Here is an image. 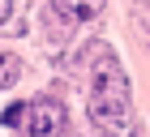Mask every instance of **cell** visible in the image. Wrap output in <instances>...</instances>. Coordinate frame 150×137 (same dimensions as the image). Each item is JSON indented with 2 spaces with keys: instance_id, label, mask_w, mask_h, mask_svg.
<instances>
[{
  "instance_id": "cell-5",
  "label": "cell",
  "mask_w": 150,
  "mask_h": 137,
  "mask_svg": "<svg viewBox=\"0 0 150 137\" xmlns=\"http://www.w3.org/2000/svg\"><path fill=\"white\" fill-rule=\"evenodd\" d=\"M4 17H9V0H0V22H4Z\"/></svg>"
},
{
  "instance_id": "cell-2",
  "label": "cell",
  "mask_w": 150,
  "mask_h": 137,
  "mask_svg": "<svg viewBox=\"0 0 150 137\" xmlns=\"http://www.w3.org/2000/svg\"><path fill=\"white\" fill-rule=\"evenodd\" d=\"M9 129H26L30 137H56L64 129V103L56 99H35V103H17L4 112Z\"/></svg>"
},
{
  "instance_id": "cell-1",
  "label": "cell",
  "mask_w": 150,
  "mask_h": 137,
  "mask_svg": "<svg viewBox=\"0 0 150 137\" xmlns=\"http://www.w3.org/2000/svg\"><path fill=\"white\" fill-rule=\"evenodd\" d=\"M90 116L103 129H120L133 116V107H129V77H125V68H120V60L112 56L107 43L90 47Z\"/></svg>"
},
{
  "instance_id": "cell-4",
  "label": "cell",
  "mask_w": 150,
  "mask_h": 137,
  "mask_svg": "<svg viewBox=\"0 0 150 137\" xmlns=\"http://www.w3.org/2000/svg\"><path fill=\"white\" fill-rule=\"evenodd\" d=\"M17 73H22V60L13 56V52H0V90H4V86H13V81H17Z\"/></svg>"
},
{
  "instance_id": "cell-3",
  "label": "cell",
  "mask_w": 150,
  "mask_h": 137,
  "mask_svg": "<svg viewBox=\"0 0 150 137\" xmlns=\"http://www.w3.org/2000/svg\"><path fill=\"white\" fill-rule=\"evenodd\" d=\"M56 9L73 22H90V17L103 13V0H56Z\"/></svg>"
}]
</instances>
